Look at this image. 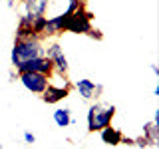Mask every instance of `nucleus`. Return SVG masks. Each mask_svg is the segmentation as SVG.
<instances>
[{
	"mask_svg": "<svg viewBox=\"0 0 159 149\" xmlns=\"http://www.w3.org/2000/svg\"><path fill=\"white\" fill-rule=\"evenodd\" d=\"M38 56H44V46H42V38H14V48L10 54V64L14 70H18L24 62L34 60Z\"/></svg>",
	"mask_w": 159,
	"mask_h": 149,
	"instance_id": "nucleus-1",
	"label": "nucleus"
},
{
	"mask_svg": "<svg viewBox=\"0 0 159 149\" xmlns=\"http://www.w3.org/2000/svg\"><path fill=\"white\" fill-rule=\"evenodd\" d=\"M116 115V106H102V103H92L88 109V131L96 133L99 129L111 125V119Z\"/></svg>",
	"mask_w": 159,
	"mask_h": 149,
	"instance_id": "nucleus-2",
	"label": "nucleus"
},
{
	"mask_svg": "<svg viewBox=\"0 0 159 149\" xmlns=\"http://www.w3.org/2000/svg\"><path fill=\"white\" fill-rule=\"evenodd\" d=\"M92 12H88L86 6H80L78 10H74L72 14H68L66 20V28L64 32H72V34H88L92 30Z\"/></svg>",
	"mask_w": 159,
	"mask_h": 149,
	"instance_id": "nucleus-3",
	"label": "nucleus"
},
{
	"mask_svg": "<svg viewBox=\"0 0 159 149\" xmlns=\"http://www.w3.org/2000/svg\"><path fill=\"white\" fill-rule=\"evenodd\" d=\"M18 79L28 92L38 93V96L48 88V84H50V76L40 74V72H22V74H18Z\"/></svg>",
	"mask_w": 159,
	"mask_h": 149,
	"instance_id": "nucleus-4",
	"label": "nucleus"
},
{
	"mask_svg": "<svg viewBox=\"0 0 159 149\" xmlns=\"http://www.w3.org/2000/svg\"><path fill=\"white\" fill-rule=\"evenodd\" d=\"M44 56H46L50 62L54 64V72H58V74H64L66 76L68 74V68H70V64H68V58H66V54H64V48L60 46L58 42H54V44H48V48H44Z\"/></svg>",
	"mask_w": 159,
	"mask_h": 149,
	"instance_id": "nucleus-5",
	"label": "nucleus"
},
{
	"mask_svg": "<svg viewBox=\"0 0 159 149\" xmlns=\"http://www.w3.org/2000/svg\"><path fill=\"white\" fill-rule=\"evenodd\" d=\"M72 88H74L72 84H68V86H56V84L50 82L48 88L44 89L40 96H42V102H44V103H48V106H54V103H58V102H62V99H66V97L70 96V89H72Z\"/></svg>",
	"mask_w": 159,
	"mask_h": 149,
	"instance_id": "nucleus-6",
	"label": "nucleus"
},
{
	"mask_svg": "<svg viewBox=\"0 0 159 149\" xmlns=\"http://www.w3.org/2000/svg\"><path fill=\"white\" fill-rule=\"evenodd\" d=\"M16 72H18V74H22V72H40V74H46V76H52L54 64L50 62L46 56H38V58H34V60L24 62L22 66L16 70Z\"/></svg>",
	"mask_w": 159,
	"mask_h": 149,
	"instance_id": "nucleus-7",
	"label": "nucleus"
},
{
	"mask_svg": "<svg viewBox=\"0 0 159 149\" xmlns=\"http://www.w3.org/2000/svg\"><path fill=\"white\" fill-rule=\"evenodd\" d=\"M72 86L78 89V93L82 96V99H88V102H89V99H93V97H98L99 93L103 92V86H102V84H96V82L86 79V78L76 79Z\"/></svg>",
	"mask_w": 159,
	"mask_h": 149,
	"instance_id": "nucleus-8",
	"label": "nucleus"
},
{
	"mask_svg": "<svg viewBox=\"0 0 159 149\" xmlns=\"http://www.w3.org/2000/svg\"><path fill=\"white\" fill-rule=\"evenodd\" d=\"M66 20H68V14L62 12L54 18H48L46 20V28H44V36H60L64 34V28H66Z\"/></svg>",
	"mask_w": 159,
	"mask_h": 149,
	"instance_id": "nucleus-9",
	"label": "nucleus"
},
{
	"mask_svg": "<svg viewBox=\"0 0 159 149\" xmlns=\"http://www.w3.org/2000/svg\"><path fill=\"white\" fill-rule=\"evenodd\" d=\"M50 0H24V14L30 18H38V16H46Z\"/></svg>",
	"mask_w": 159,
	"mask_h": 149,
	"instance_id": "nucleus-10",
	"label": "nucleus"
},
{
	"mask_svg": "<svg viewBox=\"0 0 159 149\" xmlns=\"http://www.w3.org/2000/svg\"><path fill=\"white\" fill-rule=\"evenodd\" d=\"M99 137H102V141L106 143V145H121V137H123V133L119 131L117 127H111V125H107V127H103V129H99Z\"/></svg>",
	"mask_w": 159,
	"mask_h": 149,
	"instance_id": "nucleus-11",
	"label": "nucleus"
},
{
	"mask_svg": "<svg viewBox=\"0 0 159 149\" xmlns=\"http://www.w3.org/2000/svg\"><path fill=\"white\" fill-rule=\"evenodd\" d=\"M54 123H56L58 127H68V125H72V123H76L74 121V117H72V109L70 107H58V109H54Z\"/></svg>",
	"mask_w": 159,
	"mask_h": 149,
	"instance_id": "nucleus-12",
	"label": "nucleus"
},
{
	"mask_svg": "<svg viewBox=\"0 0 159 149\" xmlns=\"http://www.w3.org/2000/svg\"><path fill=\"white\" fill-rule=\"evenodd\" d=\"M32 20L34 18H30L26 16V14H22L18 20V28H16V38H32L34 36V32H32ZM38 38V36H36Z\"/></svg>",
	"mask_w": 159,
	"mask_h": 149,
	"instance_id": "nucleus-13",
	"label": "nucleus"
},
{
	"mask_svg": "<svg viewBox=\"0 0 159 149\" xmlns=\"http://www.w3.org/2000/svg\"><path fill=\"white\" fill-rule=\"evenodd\" d=\"M143 137H145V141L149 145H157L159 141V125H155L153 121H149L143 125Z\"/></svg>",
	"mask_w": 159,
	"mask_h": 149,
	"instance_id": "nucleus-14",
	"label": "nucleus"
},
{
	"mask_svg": "<svg viewBox=\"0 0 159 149\" xmlns=\"http://www.w3.org/2000/svg\"><path fill=\"white\" fill-rule=\"evenodd\" d=\"M46 20H48V16H38V18H34V20H32V32H34V36L44 38V28H46Z\"/></svg>",
	"mask_w": 159,
	"mask_h": 149,
	"instance_id": "nucleus-15",
	"label": "nucleus"
},
{
	"mask_svg": "<svg viewBox=\"0 0 159 149\" xmlns=\"http://www.w3.org/2000/svg\"><path fill=\"white\" fill-rule=\"evenodd\" d=\"M82 4H84V0H68V8L64 10V12H66V14H72L74 10H78Z\"/></svg>",
	"mask_w": 159,
	"mask_h": 149,
	"instance_id": "nucleus-16",
	"label": "nucleus"
},
{
	"mask_svg": "<svg viewBox=\"0 0 159 149\" xmlns=\"http://www.w3.org/2000/svg\"><path fill=\"white\" fill-rule=\"evenodd\" d=\"M133 145H137V147H141V149H145V147H149V143L145 141V137H133Z\"/></svg>",
	"mask_w": 159,
	"mask_h": 149,
	"instance_id": "nucleus-17",
	"label": "nucleus"
},
{
	"mask_svg": "<svg viewBox=\"0 0 159 149\" xmlns=\"http://www.w3.org/2000/svg\"><path fill=\"white\" fill-rule=\"evenodd\" d=\"M24 141H26V145H32V143H36V135L32 131H24Z\"/></svg>",
	"mask_w": 159,
	"mask_h": 149,
	"instance_id": "nucleus-18",
	"label": "nucleus"
},
{
	"mask_svg": "<svg viewBox=\"0 0 159 149\" xmlns=\"http://www.w3.org/2000/svg\"><path fill=\"white\" fill-rule=\"evenodd\" d=\"M88 36H89V38H93V40H102V38H103V34L99 32V30H93V28H92V30L88 32Z\"/></svg>",
	"mask_w": 159,
	"mask_h": 149,
	"instance_id": "nucleus-19",
	"label": "nucleus"
},
{
	"mask_svg": "<svg viewBox=\"0 0 159 149\" xmlns=\"http://www.w3.org/2000/svg\"><path fill=\"white\" fill-rule=\"evenodd\" d=\"M149 68H151V72H153V74H155V76L159 78V68L155 66V64H151V66H149Z\"/></svg>",
	"mask_w": 159,
	"mask_h": 149,
	"instance_id": "nucleus-20",
	"label": "nucleus"
},
{
	"mask_svg": "<svg viewBox=\"0 0 159 149\" xmlns=\"http://www.w3.org/2000/svg\"><path fill=\"white\" fill-rule=\"evenodd\" d=\"M16 78H18L16 74H14V72H10V82H16Z\"/></svg>",
	"mask_w": 159,
	"mask_h": 149,
	"instance_id": "nucleus-21",
	"label": "nucleus"
},
{
	"mask_svg": "<svg viewBox=\"0 0 159 149\" xmlns=\"http://www.w3.org/2000/svg\"><path fill=\"white\" fill-rule=\"evenodd\" d=\"M6 4H8V8H14V0H6Z\"/></svg>",
	"mask_w": 159,
	"mask_h": 149,
	"instance_id": "nucleus-22",
	"label": "nucleus"
},
{
	"mask_svg": "<svg viewBox=\"0 0 159 149\" xmlns=\"http://www.w3.org/2000/svg\"><path fill=\"white\" fill-rule=\"evenodd\" d=\"M0 149H2V143H0Z\"/></svg>",
	"mask_w": 159,
	"mask_h": 149,
	"instance_id": "nucleus-23",
	"label": "nucleus"
}]
</instances>
